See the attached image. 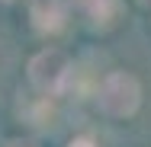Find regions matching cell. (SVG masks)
Masks as SVG:
<instances>
[{
    "mask_svg": "<svg viewBox=\"0 0 151 147\" xmlns=\"http://www.w3.org/2000/svg\"><path fill=\"white\" fill-rule=\"evenodd\" d=\"M96 102L100 112L109 118H132L142 106V83L129 70H113L96 87Z\"/></svg>",
    "mask_w": 151,
    "mask_h": 147,
    "instance_id": "1",
    "label": "cell"
},
{
    "mask_svg": "<svg viewBox=\"0 0 151 147\" xmlns=\"http://www.w3.org/2000/svg\"><path fill=\"white\" fill-rule=\"evenodd\" d=\"M74 80V64L61 48H42L29 61V83L42 96H61Z\"/></svg>",
    "mask_w": 151,
    "mask_h": 147,
    "instance_id": "2",
    "label": "cell"
},
{
    "mask_svg": "<svg viewBox=\"0 0 151 147\" xmlns=\"http://www.w3.org/2000/svg\"><path fill=\"white\" fill-rule=\"evenodd\" d=\"M29 16L39 32H58L68 19V0H29Z\"/></svg>",
    "mask_w": 151,
    "mask_h": 147,
    "instance_id": "3",
    "label": "cell"
},
{
    "mask_svg": "<svg viewBox=\"0 0 151 147\" xmlns=\"http://www.w3.org/2000/svg\"><path fill=\"white\" fill-rule=\"evenodd\" d=\"M77 6L90 19V26H96V29H109L119 19V10H122L119 0H77Z\"/></svg>",
    "mask_w": 151,
    "mask_h": 147,
    "instance_id": "4",
    "label": "cell"
},
{
    "mask_svg": "<svg viewBox=\"0 0 151 147\" xmlns=\"http://www.w3.org/2000/svg\"><path fill=\"white\" fill-rule=\"evenodd\" d=\"M68 147H96V141H90V138H74Z\"/></svg>",
    "mask_w": 151,
    "mask_h": 147,
    "instance_id": "5",
    "label": "cell"
},
{
    "mask_svg": "<svg viewBox=\"0 0 151 147\" xmlns=\"http://www.w3.org/2000/svg\"><path fill=\"white\" fill-rule=\"evenodd\" d=\"M6 147H35V144H32V141H19V138H16V141H6Z\"/></svg>",
    "mask_w": 151,
    "mask_h": 147,
    "instance_id": "6",
    "label": "cell"
},
{
    "mask_svg": "<svg viewBox=\"0 0 151 147\" xmlns=\"http://www.w3.org/2000/svg\"><path fill=\"white\" fill-rule=\"evenodd\" d=\"M138 3H145V6H148V3H151V0H138Z\"/></svg>",
    "mask_w": 151,
    "mask_h": 147,
    "instance_id": "7",
    "label": "cell"
}]
</instances>
